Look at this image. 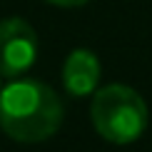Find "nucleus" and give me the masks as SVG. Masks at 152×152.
<instances>
[{
	"label": "nucleus",
	"instance_id": "obj_1",
	"mask_svg": "<svg viewBox=\"0 0 152 152\" xmlns=\"http://www.w3.org/2000/svg\"><path fill=\"white\" fill-rule=\"evenodd\" d=\"M60 95L40 80H15L0 90V127L18 142H42L60 130Z\"/></svg>",
	"mask_w": 152,
	"mask_h": 152
},
{
	"label": "nucleus",
	"instance_id": "obj_2",
	"mask_svg": "<svg viewBox=\"0 0 152 152\" xmlns=\"http://www.w3.org/2000/svg\"><path fill=\"white\" fill-rule=\"evenodd\" d=\"M92 125L102 140L112 145H130L147 130V102L130 85H105L92 97Z\"/></svg>",
	"mask_w": 152,
	"mask_h": 152
},
{
	"label": "nucleus",
	"instance_id": "obj_3",
	"mask_svg": "<svg viewBox=\"0 0 152 152\" xmlns=\"http://www.w3.org/2000/svg\"><path fill=\"white\" fill-rule=\"evenodd\" d=\"M37 60V35L23 18H8L0 23V75L20 77Z\"/></svg>",
	"mask_w": 152,
	"mask_h": 152
},
{
	"label": "nucleus",
	"instance_id": "obj_4",
	"mask_svg": "<svg viewBox=\"0 0 152 152\" xmlns=\"http://www.w3.org/2000/svg\"><path fill=\"white\" fill-rule=\"evenodd\" d=\"M100 75H102L100 58L92 50L77 48L65 58V65H62V85H65V90L70 92L72 97L92 95L97 90Z\"/></svg>",
	"mask_w": 152,
	"mask_h": 152
},
{
	"label": "nucleus",
	"instance_id": "obj_5",
	"mask_svg": "<svg viewBox=\"0 0 152 152\" xmlns=\"http://www.w3.org/2000/svg\"><path fill=\"white\" fill-rule=\"evenodd\" d=\"M48 3L60 5V8H77V5H85V3H90V0H48Z\"/></svg>",
	"mask_w": 152,
	"mask_h": 152
},
{
	"label": "nucleus",
	"instance_id": "obj_6",
	"mask_svg": "<svg viewBox=\"0 0 152 152\" xmlns=\"http://www.w3.org/2000/svg\"><path fill=\"white\" fill-rule=\"evenodd\" d=\"M0 90H3V75H0Z\"/></svg>",
	"mask_w": 152,
	"mask_h": 152
}]
</instances>
